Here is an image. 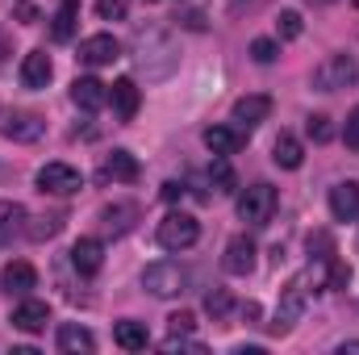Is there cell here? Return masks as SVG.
<instances>
[{"label": "cell", "mask_w": 359, "mask_h": 355, "mask_svg": "<svg viewBox=\"0 0 359 355\" xmlns=\"http://www.w3.org/2000/svg\"><path fill=\"white\" fill-rule=\"evenodd\" d=\"M134 59H138V67H142L147 80H168V76L176 72V63H180L172 34L159 29V25L134 29Z\"/></svg>", "instance_id": "cell-1"}, {"label": "cell", "mask_w": 359, "mask_h": 355, "mask_svg": "<svg viewBox=\"0 0 359 355\" xmlns=\"http://www.w3.org/2000/svg\"><path fill=\"white\" fill-rule=\"evenodd\" d=\"M305 305H309V272H305V276H292V280L280 288V305H276V318L268 322L271 335H288V330L301 322Z\"/></svg>", "instance_id": "cell-2"}, {"label": "cell", "mask_w": 359, "mask_h": 355, "mask_svg": "<svg viewBox=\"0 0 359 355\" xmlns=\"http://www.w3.org/2000/svg\"><path fill=\"white\" fill-rule=\"evenodd\" d=\"M359 84V63L351 55H326L313 67V88L318 92H343Z\"/></svg>", "instance_id": "cell-3"}, {"label": "cell", "mask_w": 359, "mask_h": 355, "mask_svg": "<svg viewBox=\"0 0 359 355\" xmlns=\"http://www.w3.org/2000/svg\"><path fill=\"white\" fill-rule=\"evenodd\" d=\"M142 288L151 293V297H180L184 288H188V272L180 264H172V260H159V264H147V272H142Z\"/></svg>", "instance_id": "cell-4"}, {"label": "cell", "mask_w": 359, "mask_h": 355, "mask_svg": "<svg viewBox=\"0 0 359 355\" xmlns=\"http://www.w3.org/2000/svg\"><path fill=\"white\" fill-rule=\"evenodd\" d=\"M155 239H159L163 251H176L180 255V251H188V247L201 239V226H196L192 213H168V217L159 222V234H155Z\"/></svg>", "instance_id": "cell-5"}, {"label": "cell", "mask_w": 359, "mask_h": 355, "mask_svg": "<svg viewBox=\"0 0 359 355\" xmlns=\"http://www.w3.org/2000/svg\"><path fill=\"white\" fill-rule=\"evenodd\" d=\"M271 213H276V188L271 184H251L243 196H238V217L247 226H268Z\"/></svg>", "instance_id": "cell-6"}, {"label": "cell", "mask_w": 359, "mask_h": 355, "mask_svg": "<svg viewBox=\"0 0 359 355\" xmlns=\"http://www.w3.org/2000/svg\"><path fill=\"white\" fill-rule=\"evenodd\" d=\"M84 188V176L72 168V163H46L38 168V192H50V196H72Z\"/></svg>", "instance_id": "cell-7"}, {"label": "cell", "mask_w": 359, "mask_h": 355, "mask_svg": "<svg viewBox=\"0 0 359 355\" xmlns=\"http://www.w3.org/2000/svg\"><path fill=\"white\" fill-rule=\"evenodd\" d=\"M0 134L13 138V142H38L46 134V121L38 113H25V109H13V113H0Z\"/></svg>", "instance_id": "cell-8"}, {"label": "cell", "mask_w": 359, "mask_h": 355, "mask_svg": "<svg viewBox=\"0 0 359 355\" xmlns=\"http://www.w3.org/2000/svg\"><path fill=\"white\" fill-rule=\"evenodd\" d=\"M117 59H121V42L113 34H92L80 42V63H88V67H109Z\"/></svg>", "instance_id": "cell-9"}, {"label": "cell", "mask_w": 359, "mask_h": 355, "mask_svg": "<svg viewBox=\"0 0 359 355\" xmlns=\"http://www.w3.org/2000/svg\"><path fill=\"white\" fill-rule=\"evenodd\" d=\"M268 113H271V96H264V92H251V96L234 100V126L243 134H251L259 121H268Z\"/></svg>", "instance_id": "cell-10"}, {"label": "cell", "mask_w": 359, "mask_h": 355, "mask_svg": "<svg viewBox=\"0 0 359 355\" xmlns=\"http://www.w3.org/2000/svg\"><path fill=\"white\" fill-rule=\"evenodd\" d=\"M8 322H13V330H25V335H38V330H46V322H50V305L46 301H34V297H25L13 314H8Z\"/></svg>", "instance_id": "cell-11"}, {"label": "cell", "mask_w": 359, "mask_h": 355, "mask_svg": "<svg viewBox=\"0 0 359 355\" xmlns=\"http://www.w3.org/2000/svg\"><path fill=\"white\" fill-rule=\"evenodd\" d=\"M255 243L247 239V234H234L230 243H226V260H222V267L230 272V276H251L255 272Z\"/></svg>", "instance_id": "cell-12"}, {"label": "cell", "mask_w": 359, "mask_h": 355, "mask_svg": "<svg viewBox=\"0 0 359 355\" xmlns=\"http://www.w3.org/2000/svg\"><path fill=\"white\" fill-rule=\"evenodd\" d=\"M0 284H4L8 297H29V288H38V272H34V264H25V260H13V264H4V272H0Z\"/></svg>", "instance_id": "cell-13"}, {"label": "cell", "mask_w": 359, "mask_h": 355, "mask_svg": "<svg viewBox=\"0 0 359 355\" xmlns=\"http://www.w3.org/2000/svg\"><path fill=\"white\" fill-rule=\"evenodd\" d=\"M109 105H113V113L121 121H134L138 117V105H142V88L134 80H117V84H109Z\"/></svg>", "instance_id": "cell-14"}, {"label": "cell", "mask_w": 359, "mask_h": 355, "mask_svg": "<svg viewBox=\"0 0 359 355\" xmlns=\"http://www.w3.org/2000/svg\"><path fill=\"white\" fill-rule=\"evenodd\" d=\"M50 76H55V67H50V55H46V51H29V55L21 59V84L29 92H42L50 84Z\"/></svg>", "instance_id": "cell-15"}, {"label": "cell", "mask_w": 359, "mask_h": 355, "mask_svg": "<svg viewBox=\"0 0 359 355\" xmlns=\"http://www.w3.org/2000/svg\"><path fill=\"white\" fill-rule=\"evenodd\" d=\"M72 100H76V109L96 113V109H104V105H109V84H100L96 76H80V80L72 84Z\"/></svg>", "instance_id": "cell-16"}, {"label": "cell", "mask_w": 359, "mask_h": 355, "mask_svg": "<svg viewBox=\"0 0 359 355\" xmlns=\"http://www.w3.org/2000/svg\"><path fill=\"white\" fill-rule=\"evenodd\" d=\"M330 213L334 222H355L359 217V184L355 180H343L330 188Z\"/></svg>", "instance_id": "cell-17"}, {"label": "cell", "mask_w": 359, "mask_h": 355, "mask_svg": "<svg viewBox=\"0 0 359 355\" xmlns=\"http://www.w3.org/2000/svg\"><path fill=\"white\" fill-rule=\"evenodd\" d=\"M271 163L284 168V172H297V168L305 163V147H301V138L288 134V130H280V138L271 142Z\"/></svg>", "instance_id": "cell-18"}, {"label": "cell", "mask_w": 359, "mask_h": 355, "mask_svg": "<svg viewBox=\"0 0 359 355\" xmlns=\"http://www.w3.org/2000/svg\"><path fill=\"white\" fill-rule=\"evenodd\" d=\"M104 264V247H100V239H80L76 247H72V267L80 272V276H96Z\"/></svg>", "instance_id": "cell-19"}, {"label": "cell", "mask_w": 359, "mask_h": 355, "mask_svg": "<svg viewBox=\"0 0 359 355\" xmlns=\"http://www.w3.org/2000/svg\"><path fill=\"white\" fill-rule=\"evenodd\" d=\"M243 138H247V134H243L238 126H209V130H205V147H209L213 155H226V159L243 147Z\"/></svg>", "instance_id": "cell-20"}, {"label": "cell", "mask_w": 359, "mask_h": 355, "mask_svg": "<svg viewBox=\"0 0 359 355\" xmlns=\"http://www.w3.org/2000/svg\"><path fill=\"white\" fill-rule=\"evenodd\" d=\"M76 25H80V4L76 0H63L50 17V38L55 42H72L76 38Z\"/></svg>", "instance_id": "cell-21"}, {"label": "cell", "mask_w": 359, "mask_h": 355, "mask_svg": "<svg viewBox=\"0 0 359 355\" xmlns=\"http://www.w3.org/2000/svg\"><path fill=\"white\" fill-rule=\"evenodd\" d=\"M113 343L121 351H147L151 335H147V322H117L113 326Z\"/></svg>", "instance_id": "cell-22"}, {"label": "cell", "mask_w": 359, "mask_h": 355, "mask_svg": "<svg viewBox=\"0 0 359 355\" xmlns=\"http://www.w3.org/2000/svg\"><path fill=\"white\" fill-rule=\"evenodd\" d=\"M59 351L63 355H92L96 351V339L84 326H59Z\"/></svg>", "instance_id": "cell-23"}, {"label": "cell", "mask_w": 359, "mask_h": 355, "mask_svg": "<svg viewBox=\"0 0 359 355\" xmlns=\"http://www.w3.org/2000/svg\"><path fill=\"white\" fill-rule=\"evenodd\" d=\"M104 176L121 180V184H134V180L142 176V168H138V159H134L130 151H113V155L104 159Z\"/></svg>", "instance_id": "cell-24"}, {"label": "cell", "mask_w": 359, "mask_h": 355, "mask_svg": "<svg viewBox=\"0 0 359 355\" xmlns=\"http://www.w3.org/2000/svg\"><path fill=\"white\" fill-rule=\"evenodd\" d=\"M134 217H138V205H104V209H100V222H104V230H113V234H126V230L134 226Z\"/></svg>", "instance_id": "cell-25"}, {"label": "cell", "mask_w": 359, "mask_h": 355, "mask_svg": "<svg viewBox=\"0 0 359 355\" xmlns=\"http://www.w3.org/2000/svg\"><path fill=\"white\" fill-rule=\"evenodd\" d=\"M21 222H25V205H17V201H0V247H4L17 230H25Z\"/></svg>", "instance_id": "cell-26"}, {"label": "cell", "mask_w": 359, "mask_h": 355, "mask_svg": "<svg viewBox=\"0 0 359 355\" xmlns=\"http://www.w3.org/2000/svg\"><path fill=\"white\" fill-rule=\"evenodd\" d=\"M63 222H67L63 213H42V217H34V222L25 226V234H29L34 243H46V239H55V234L63 230Z\"/></svg>", "instance_id": "cell-27"}, {"label": "cell", "mask_w": 359, "mask_h": 355, "mask_svg": "<svg viewBox=\"0 0 359 355\" xmlns=\"http://www.w3.org/2000/svg\"><path fill=\"white\" fill-rule=\"evenodd\" d=\"M230 309H234L230 288H209V293H205V314H209L213 322H226V318H230Z\"/></svg>", "instance_id": "cell-28"}, {"label": "cell", "mask_w": 359, "mask_h": 355, "mask_svg": "<svg viewBox=\"0 0 359 355\" xmlns=\"http://www.w3.org/2000/svg\"><path fill=\"white\" fill-rule=\"evenodd\" d=\"M209 184H213L217 192H234V188H238V176H234V168H230L226 155H217V159L209 163Z\"/></svg>", "instance_id": "cell-29"}, {"label": "cell", "mask_w": 359, "mask_h": 355, "mask_svg": "<svg viewBox=\"0 0 359 355\" xmlns=\"http://www.w3.org/2000/svg\"><path fill=\"white\" fill-rule=\"evenodd\" d=\"M301 29H305V21H301V13H297V8H284V13L276 17V38H280V42L301 38Z\"/></svg>", "instance_id": "cell-30"}, {"label": "cell", "mask_w": 359, "mask_h": 355, "mask_svg": "<svg viewBox=\"0 0 359 355\" xmlns=\"http://www.w3.org/2000/svg\"><path fill=\"white\" fill-rule=\"evenodd\" d=\"M305 134H309L313 142H330V138H334V126H330L326 113H313V117L305 121Z\"/></svg>", "instance_id": "cell-31"}, {"label": "cell", "mask_w": 359, "mask_h": 355, "mask_svg": "<svg viewBox=\"0 0 359 355\" xmlns=\"http://www.w3.org/2000/svg\"><path fill=\"white\" fill-rule=\"evenodd\" d=\"M251 59H255V63H276V59H280V42H276V38H255V42H251Z\"/></svg>", "instance_id": "cell-32"}, {"label": "cell", "mask_w": 359, "mask_h": 355, "mask_svg": "<svg viewBox=\"0 0 359 355\" xmlns=\"http://www.w3.org/2000/svg\"><path fill=\"white\" fill-rule=\"evenodd\" d=\"M96 13H100V21H126L130 0H96Z\"/></svg>", "instance_id": "cell-33"}, {"label": "cell", "mask_w": 359, "mask_h": 355, "mask_svg": "<svg viewBox=\"0 0 359 355\" xmlns=\"http://www.w3.org/2000/svg\"><path fill=\"white\" fill-rule=\"evenodd\" d=\"M168 326H172V335H192L196 330V314H188V309H180L168 318Z\"/></svg>", "instance_id": "cell-34"}, {"label": "cell", "mask_w": 359, "mask_h": 355, "mask_svg": "<svg viewBox=\"0 0 359 355\" xmlns=\"http://www.w3.org/2000/svg\"><path fill=\"white\" fill-rule=\"evenodd\" d=\"M268 0H230V17H251V13H259Z\"/></svg>", "instance_id": "cell-35"}, {"label": "cell", "mask_w": 359, "mask_h": 355, "mask_svg": "<svg viewBox=\"0 0 359 355\" xmlns=\"http://www.w3.org/2000/svg\"><path fill=\"white\" fill-rule=\"evenodd\" d=\"M347 284H351V267L334 260V264H330V288H347Z\"/></svg>", "instance_id": "cell-36"}, {"label": "cell", "mask_w": 359, "mask_h": 355, "mask_svg": "<svg viewBox=\"0 0 359 355\" xmlns=\"http://www.w3.org/2000/svg\"><path fill=\"white\" fill-rule=\"evenodd\" d=\"M343 138H347V147H355V151H359V109H351V117H347V130H343Z\"/></svg>", "instance_id": "cell-37"}, {"label": "cell", "mask_w": 359, "mask_h": 355, "mask_svg": "<svg viewBox=\"0 0 359 355\" xmlns=\"http://www.w3.org/2000/svg\"><path fill=\"white\" fill-rule=\"evenodd\" d=\"M180 196H184V184H180V180H168V184H163V201H172V205H176Z\"/></svg>", "instance_id": "cell-38"}, {"label": "cell", "mask_w": 359, "mask_h": 355, "mask_svg": "<svg viewBox=\"0 0 359 355\" xmlns=\"http://www.w3.org/2000/svg\"><path fill=\"white\" fill-rule=\"evenodd\" d=\"M259 314H264L259 301H247V305H243V318H247V322H259Z\"/></svg>", "instance_id": "cell-39"}, {"label": "cell", "mask_w": 359, "mask_h": 355, "mask_svg": "<svg viewBox=\"0 0 359 355\" xmlns=\"http://www.w3.org/2000/svg\"><path fill=\"white\" fill-rule=\"evenodd\" d=\"M8 59V38H4V29H0V63Z\"/></svg>", "instance_id": "cell-40"}, {"label": "cell", "mask_w": 359, "mask_h": 355, "mask_svg": "<svg viewBox=\"0 0 359 355\" xmlns=\"http://www.w3.org/2000/svg\"><path fill=\"white\" fill-rule=\"evenodd\" d=\"M347 351H359V343H343V347H339V355H347Z\"/></svg>", "instance_id": "cell-41"}, {"label": "cell", "mask_w": 359, "mask_h": 355, "mask_svg": "<svg viewBox=\"0 0 359 355\" xmlns=\"http://www.w3.org/2000/svg\"><path fill=\"white\" fill-rule=\"evenodd\" d=\"M351 4H355V8H359V0H351Z\"/></svg>", "instance_id": "cell-42"}, {"label": "cell", "mask_w": 359, "mask_h": 355, "mask_svg": "<svg viewBox=\"0 0 359 355\" xmlns=\"http://www.w3.org/2000/svg\"><path fill=\"white\" fill-rule=\"evenodd\" d=\"M147 4H155V0H147Z\"/></svg>", "instance_id": "cell-43"}, {"label": "cell", "mask_w": 359, "mask_h": 355, "mask_svg": "<svg viewBox=\"0 0 359 355\" xmlns=\"http://www.w3.org/2000/svg\"><path fill=\"white\" fill-rule=\"evenodd\" d=\"M326 4H330V0H326Z\"/></svg>", "instance_id": "cell-44"}]
</instances>
